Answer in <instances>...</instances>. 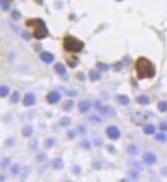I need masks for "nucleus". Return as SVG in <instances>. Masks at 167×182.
Segmentation results:
<instances>
[{"instance_id": "nucleus-1", "label": "nucleus", "mask_w": 167, "mask_h": 182, "mask_svg": "<svg viewBox=\"0 0 167 182\" xmlns=\"http://www.w3.org/2000/svg\"><path fill=\"white\" fill-rule=\"evenodd\" d=\"M135 71L138 79H151L156 75V69L151 61L145 57H140L135 63Z\"/></svg>"}, {"instance_id": "nucleus-2", "label": "nucleus", "mask_w": 167, "mask_h": 182, "mask_svg": "<svg viewBox=\"0 0 167 182\" xmlns=\"http://www.w3.org/2000/svg\"><path fill=\"white\" fill-rule=\"evenodd\" d=\"M26 26L33 28V36L37 40L44 39L48 36V30L41 19H30L26 22Z\"/></svg>"}, {"instance_id": "nucleus-3", "label": "nucleus", "mask_w": 167, "mask_h": 182, "mask_svg": "<svg viewBox=\"0 0 167 182\" xmlns=\"http://www.w3.org/2000/svg\"><path fill=\"white\" fill-rule=\"evenodd\" d=\"M63 46L68 52H80L84 48V43L81 40L73 37V36H66L63 40Z\"/></svg>"}, {"instance_id": "nucleus-4", "label": "nucleus", "mask_w": 167, "mask_h": 182, "mask_svg": "<svg viewBox=\"0 0 167 182\" xmlns=\"http://www.w3.org/2000/svg\"><path fill=\"white\" fill-rule=\"evenodd\" d=\"M107 135H108L109 138L116 140V139H118L120 137L121 133H120V130L118 129V127H116V126H110V127L107 128Z\"/></svg>"}, {"instance_id": "nucleus-5", "label": "nucleus", "mask_w": 167, "mask_h": 182, "mask_svg": "<svg viewBox=\"0 0 167 182\" xmlns=\"http://www.w3.org/2000/svg\"><path fill=\"white\" fill-rule=\"evenodd\" d=\"M46 100H47V102L50 104L57 103V102L61 100V94L55 90L50 91L47 95H46Z\"/></svg>"}, {"instance_id": "nucleus-6", "label": "nucleus", "mask_w": 167, "mask_h": 182, "mask_svg": "<svg viewBox=\"0 0 167 182\" xmlns=\"http://www.w3.org/2000/svg\"><path fill=\"white\" fill-rule=\"evenodd\" d=\"M143 162H145V164L148 165V166H152V165H154L157 162V157H156L155 153L148 151V153H145V155H143Z\"/></svg>"}, {"instance_id": "nucleus-7", "label": "nucleus", "mask_w": 167, "mask_h": 182, "mask_svg": "<svg viewBox=\"0 0 167 182\" xmlns=\"http://www.w3.org/2000/svg\"><path fill=\"white\" fill-rule=\"evenodd\" d=\"M35 102H36V97H35V95L32 93H27L25 95L24 99H23V103H24L25 106H34Z\"/></svg>"}, {"instance_id": "nucleus-8", "label": "nucleus", "mask_w": 167, "mask_h": 182, "mask_svg": "<svg viewBox=\"0 0 167 182\" xmlns=\"http://www.w3.org/2000/svg\"><path fill=\"white\" fill-rule=\"evenodd\" d=\"M90 108H91V103H90V101H88V100H82V101H80L78 104L79 111H80L82 114H85V113L89 112Z\"/></svg>"}, {"instance_id": "nucleus-9", "label": "nucleus", "mask_w": 167, "mask_h": 182, "mask_svg": "<svg viewBox=\"0 0 167 182\" xmlns=\"http://www.w3.org/2000/svg\"><path fill=\"white\" fill-rule=\"evenodd\" d=\"M40 59L42 61H44L45 64H51L54 61V55L52 53L48 52V51H44L40 54Z\"/></svg>"}, {"instance_id": "nucleus-10", "label": "nucleus", "mask_w": 167, "mask_h": 182, "mask_svg": "<svg viewBox=\"0 0 167 182\" xmlns=\"http://www.w3.org/2000/svg\"><path fill=\"white\" fill-rule=\"evenodd\" d=\"M52 167H53V169H55V170H61V169H63V167H64L63 159H61V158H57V159L53 160L52 161Z\"/></svg>"}, {"instance_id": "nucleus-11", "label": "nucleus", "mask_w": 167, "mask_h": 182, "mask_svg": "<svg viewBox=\"0 0 167 182\" xmlns=\"http://www.w3.org/2000/svg\"><path fill=\"white\" fill-rule=\"evenodd\" d=\"M95 108L98 111V112L102 113V114H105V115H106L107 113H108V108H105V106H102V102H100V100H95Z\"/></svg>"}, {"instance_id": "nucleus-12", "label": "nucleus", "mask_w": 167, "mask_h": 182, "mask_svg": "<svg viewBox=\"0 0 167 182\" xmlns=\"http://www.w3.org/2000/svg\"><path fill=\"white\" fill-rule=\"evenodd\" d=\"M88 76H89V79H90L91 81H97L102 78L100 73H98L97 71H95V70H91L90 72H89Z\"/></svg>"}, {"instance_id": "nucleus-13", "label": "nucleus", "mask_w": 167, "mask_h": 182, "mask_svg": "<svg viewBox=\"0 0 167 182\" xmlns=\"http://www.w3.org/2000/svg\"><path fill=\"white\" fill-rule=\"evenodd\" d=\"M22 134L25 137H30L33 134V127H31V126H25L22 129Z\"/></svg>"}, {"instance_id": "nucleus-14", "label": "nucleus", "mask_w": 167, "mask_h": 182, "mask_svg": "<svg viewBox=\"0 0 167 182\" xmlns=\"http://www.w3.org/2000/svg\"><path fill=\"white\" fill-rule=\"evenodd\" d=\"M54 70H55V72L57 73L59 75H65L66 74V68H65V66L63 65V64H57V65L54 66Z\"/></svg>"}, {"instance_id": "nucleus-15", "label": "nucleus", "mask_w": 167, "mask_h": 182, "mask_svg": "<svg viewBox=\"0 0 167 182\" xmlns=\"http://www.w3.org/2000/svg\"><path fill=\"white\" fill-rule=\"evenodd\" d=\"M73 106H74V102H73V100L68 99V100H66V101L63 103V110L66 111V112H70V111H71L72 108H73Z\"/></svg>"}, {"instance_id": "nucleus-16", "label": "nucleus", "mask_w": 167, "mask_h": 182, "mask_svg": "<svg viewBox=\"0 0 167 182\" xmlns=\"http://www.w3.org/2000/svg\"><path fill=\"white\" fill-rule=\"evenodd\" d=\"M59 126H62V127H67V126H69L70 124H71V118L68 117V116H65V117H63L61 120H59Z\"/></svg>"}, {"instance_id": "nucleus-17", "label": "nucleus", "mask_w": 167, "mask_h": 182, "mask_svg": "<svg viewBox=\"0 0 167 182\" xmlns=\"http://www.w3.org/2000/svg\"><path fill=\"white\" fill-rule=\"evenodd\" d=\"M21 170H22V169H21V165L19 164V163H14V164L11 166V168H10V172H11L12 175L20 174Z\"/></svg>"}, {"instance_id": "nucleus-18", "label": "nucleus", "mask_w": 167, "mask_h": 182, "mask_svg": "<svg viewBox=\"0 0 167 182\" xmlns=\"http://www.w3.org/2000/svg\"><path fill=\"white\" fill-rule=\"evenodd\" d=\"M138 102L143 104V106H147V104L150 103V98L145 95H140L138 97Z\"/></svg>"}, {"instance_id": "nucleus-19", "label": "nucleus", "mask_w": 167, "mask_h": 182, "mask_svg": "<svg viewBox=\"0 0 167 182\" xmlns=\"http://www.w3.org/2000/svg\"><path fill=\"white\" fill-rule=\"evenodd\" d=\"M155 130H156V128H155V126L154 125H147L145 127V129H143V132H145V134H148V135H151V134H154L155 133Z\"/></svg>"}, {"instance_id": "nucleus-20", "label": "nucleus", "mask_w": 167, "mask_h": 182, "mask_svg": "<svg viewBox=\"0 0 167 182\" xmlns=\"http://www.w3.org/2000/svg\"><path fill=\"white\" fill-rule=\"evenodd\" d=\"M117 100L121 104H123V106H126V104L129 103V98L126 95H118L117 96Z\"/></svg>"}, {"instance_id": "nucleus-21", "label": "nucleus", "mask_w": 167, "mask_h": 182, "mask_svg": "<svg viewBox=\"0 0 167 182\" xmlns=\"http://www.w3.org/2000/svg\"><path fill=\"white\" fill-rule=\"evenodd\" d=\"M0 6H1L2 10L4 11H7L10 7V4H9V1L8 0H0Z\"/></svg>"}, {"instance_id": "nucleus-22", "label": "nucleus", "mask_w": 167, "mask_h": 182, "mask_svg": "<svg viewBox=\"0 0 167 182\" xmlns=\"http://www.w3.org/2000/svg\"><path fill=\"white\" fill-rule=\"evenodd\" d=\"M9 93V88L7 86H0V97H5Z\"/></svg>"}, {"instance_id": "nucleus-23", "label": "nucleus", "mask_w": 167, "mask_h": 182, "mask_svg": "<svg viewBox=\"0 0 167 182\" xmlns=\"http://www.w3.org/2000/svg\"><path fill=\"white\" fill-rule=\"evenodd\" d=\"M89 121H90L92 124H100L102 123V119H100L97 115H91L90 117H89Z\"/></svg>"}, {"instance_id": "nucleus-24", "label": "nucleus", "mask_w": 167, "mask_h": 182, "mask_svg": "<svg viewBox=\"0 0 167 182\" xmlns=\"http://www.w3.org/2000/svg\"><path fill=\"white\" fill-rule=\"evenodd\" d=\"M155 139L157 141H159V142H165L167 140V136H166V134H164V133H158V134H156Z\"/></svg>"}, {"instance_id": "nucleus-25", "label": "nucleus", "mask_w": 167, "mask_h": 182, "mask_svg": "<svg viewBox=\"0 0 167 182\" xmlns=\"http://www.w3.org/2000/svg\"><path fill=\"white\" fill-rule=\"evenodd\" d=\"M158 110L161 113L167 112V101H161L158 103Z\"/></svg>"}, {"instance_id": "nucleus-26", "label": "nucleus", "mask_w": 167, "mask_h": 182, "mask_svg": "<svg viewBox=\"0 0 167 182\" xmlns=\"http://www.w3.org/2000/svg\"><path fill=\"white\" fill-rule=\"evenodd\" d=\"M96 67H97V69L100 71V72H107V71L109 70L108 65H107V64H104V63H97L96 64Z\"/></svg>"}, {"instance_id": "nucleus-27", "label": "nucleus", "mask_w": 167, "mask_h": 182, "mask_svg": "<svg viewBox=\"0 0 167 182\" xmlns=\"http://www.w3.org/2000/svg\"><path fill=\"white\" fill-rule=\"evenodd\" d=\"M54 144H55V139L54 138H52V137H49V138H47L45 140V145H46V147H52V146H54Z\"/></svg>"}, {"instance_id": "nucleus-28", "label": "nucleus", "mask_w": 167, "mask_h": 182, "mask_svg": "<svg viewBox=\"0 0 167 182\" xmlns=\"http://www.w3.org/2000/svg\"><path fill=\"white\" fill-rule=\"evenodd\" d=\"M19 100H20V93L18 91H14L11 95V101L14 103H16V102H19Z\"/></svg>"}, {"instance_id": "nucleus-29", "label": "nucleus", "mask_w": 167, "mask_h": 182, "mask_svg": "<svg viewBox=\"0 0 167 182\" xmlns=\"http://www.w3.org/2000/svg\"><path fill=\"white\" fill-rule=\"evenodd\" d=\"M127 151H128V153H129L130 155L134 156V155H136V153H138V147H136L135 145H129Z\"/></svg>"}, {"instance_id": "nucleus-30", "label": "nucleus", "mask_w": 167, "mask_h": 182, "mask_svg": "<svg viewBox=\"0 0 167 182\" xmlns=\"http://www.w3.org/2000/svg\"><path fill=\"white\" fill-rule=\"evenodd\" d=\"M11 18L14 19V21H18V20H20V19H21V12L19 11V10L14 9V11L11 12Z\"/></svg>"}, {"instance_id": "nucleus-31", "label": "nucleus", "mask_w": 167, "mask_h": 182, "mask_svg": "<svg viewBox=\"0 0 167 182\" xmlns=\"http://www.w3.org/2000/svg\"><path fill=\"white\" fill-rule=\"evenodd\" d=\"M9 163H10L9 158H3V159L1 160V167L2 168H6V167L9 165Z\"/></svg>"}, {"instance_id": "nucleus-32", "label": "nucleus", "mask_w": 167, "mask_h": 182, "mask_svg": "<svg viewBox=\"0 0 167 182\" xmlns=\"http://www.w3.org/2000/svg\"><path fill=\"white\" fill-rule=\"evenodd\" d=\"M81 145H82L83 148H86V149H89V148H90V143H89L87 140L82 141V142H81Z\"/></svg>"}, {"instance_id": "nucleus-33", "label": "nucleus", "mask_w": 167, "mask_h": 182, "mask_svg": "<svg viewBox=\"0 0 167 182\" xmlns=\"http://www.w3.org/2000/svg\"><path fill=\"white\" fill-rule=\"evenodd\" d=\"M75 135H76V132H75V130H71V131L68 132V137H69V139H74Z\"/></svg>"}, {"instance_id": "nucleus-34", "label": "nucleus", "mask_w": 167, "mask_h": 182, "mask_svg": "<svg viewBox=\"0 0 167 182\" xmlns=\"http://www.w3.org/2000/svg\"><path fill=\"white\" fill-rule=\"evenodd\" d=\"M45 159H46L45 153H40V155L37 157V160L39 161V162H42V161H43V160H45Z\"/></svg>"}, {"instance_id": "nucleus-35", "label": "nucleus", "mask_w": 167, "mask_h": 182, "mask_svg": "<svg viewBox=\"0 0 167 182\" xmlns=\"http://www.w3.org/2000/svg\"><path fill=\"white\" fill-rule=\"evenodd\" d=\"M160 130H162V131H167V123L160 124Z\"/></svg>"}, {"instance_id": "nucleus-36", "label": "nucleus", "mask_w": 167, "mask_h": 182, "mask_svg": "<svg viewBox=\"0 0 167 182\" xmlns=\"http://www.w3.org/2000/svg\"><path fill=\"white\" fill-rule=\"evenodd\" d=\"M22 36L25 38L26 40H30V38H31V35H30V34L28 33V32H23Z\"/></svg>"}, {"instance_id": "nucleus-37", "label": "nucleus", "mask_w": 167, "mask_h": 182, "mask_svg": "<svg viewBox=\"0 0 167 182\" xmlns=\"http://www.w3.org/2000/svg\"><path fill=\"white\" fill-rule=\"evenodd\" d=\"M130 174H131V176L133 177L134 179H135V178H138V172H136L135 170L131 171V173H130Z\"/></svg>"}, {"instance_id": "nucleus-38", "label": "nucleus", "mask_w": 167, "mask_h": 182, "mask_svg": "<svg viewBox=\"0 0 167 182\" xmlns=\"http://www.w3.org/2000/svg\"><path fill=\"white\" fill-rule=\"evenodd\" d=\"M74 173H76V174H79V173H80V167L75 166L74 167Z\"/></svg>"}, {"instance_id": "nucleus-39", "label": "nucleus", "mask_w": 167, "mask_h": 182, "mask_svg": "<svg viewBox=\"0 0 167 182\" xmlns=\"http://www.w3.org/2000/svg\"><path fill=\"white\" fill-rule=\"evenodd\" d=\"M5 180V177L4 176H0V181H4Z\"/></svg>"}]
</instances>
